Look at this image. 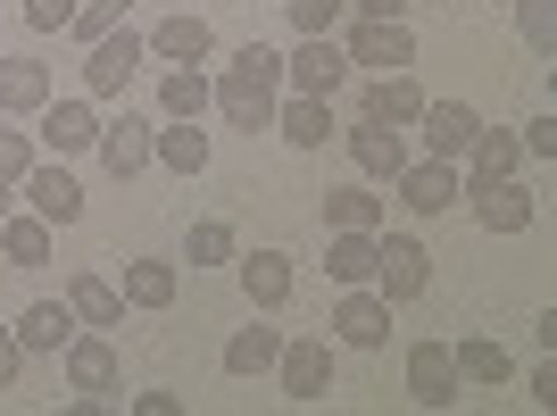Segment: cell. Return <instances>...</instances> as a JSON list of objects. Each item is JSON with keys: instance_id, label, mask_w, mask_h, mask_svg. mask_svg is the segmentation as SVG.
Returning a JSON list of instances; mask_svg holds the SVG:
<instances>
[{"instance_id": "obj_1", "label": "cell", "mask_w": 557, "mask_h": 416, "mask_svg": "<svg viewBox=\"0 0 557 416\" xmlns=\"http://www.w3.org/2000/svg\"><path fill=\"white\" fill-rule=\"evenodd\" d=\"M349 68H367V75H392V68H417V34H408V17H358L349 25V42H342Z\"/></svg>"}, {"instance_id": "obj_2", "label": "cell", "mask_w": 557, "mask_h": 416, "mask_svg": "<svg viewBox=\"0 0 557 416\" xmlns=\"http://www.w3.org/2000/svg\"><path fill=\"white\" fill-rule=\"evenodd\" d=\"M424 283H433V250H424L417 233H383V242H374V292H383V301H417Z\"/></svg>"}, {"instance_id": "obj_3", "label": "cell", "mask_w": 557, "mask_h": 416, "mask_svg": "<svg viewBox=\"0 0 557 416\" xmlns=\"http://www.w3.org/2000/svg\"><path fill=\"white\" fill-rule=\"evenodd\" d=\"M275 367H283V400H300V408H317V400L333 392V342H325V333L283 342V350H275Z\"/></svg>"}, {"instance_id": "obj_4", "label": "cell", "mask_w": 557, "mask_h": 416, "mask_svg": "<svg viewBox=\"0 0 557 416\" xmlns=\"http://www.w3.org/2000/svg\"><path fill=\"white\" fill-rule=\"evenodd\" d=\"M333 342H349V350H383V342H392V301H383V292H367V283H342Z\"/></svg>"}, {"instance_id": "obj_5", "label": "cell", "mask_w": 557, "mask_h": 416, "mask_svg": "<svg viewBox=\"0 0 557 416\" xmlns=\"http://www.w3.org/2000/svg\"><path fill=\"white\" fill-rule=\"evenodd\" d=\"M141 59H150V42H141L134 25H116V34H100V42H92V59H84V84H92L100 100H116L125 84H134Z\"/></svg>"}, {"instance_id": "obj_6", "label": "cell", "mask_w": 557, "mask_h": 416, "mask_svg": "<svg viewBox=\"0 0 557 416\" xmlns=\"http://www.w3.org/2000/svg\"><path fill=\"white\" fill-rule=\"evenodd\" d=\"M283 75H292V93L333 100V93L349 84V59H342V42H333V34H300V50L283 59Z\"/></svg>"}, {"instance_id": "obj_7", "label": "cell", "mask_w": 557, "mask_h": 416, "mask_svg": "<svg viewBox=\"0 0 557 416\" xmlns=\"http://www.w3.org/2000/svg\"><path fill=\"white\" fill-rule=\"evenodd\" d=\"M34 134L50 142V159H75V150L100 142V109L92 100H42V109H34Z\"/></svg>"}, {"instance_id": "obj_8", "label": "cell", "mask_w": 557, "mask_h": 416, "mask_svg": "<svg viewBox=\"0 0 557 416\" xmlns=\"http://www.w3.org/2000/svg\"><path fill=\"white\" fill-rule=\"evenodd\" d=\"M392 192L417 208V217H442V208L458 200V159H408L392 175Z\"/></svg>"}, {"instance_id": "obj_9", "label": "cell", "mask_w": 557, "mask_h": 416, "mask_svg": "<svg viewBox=\"0 0 557 416\" xmlns=\"http://www.w3.org/2000/svg\"><path fill=\"white\" fill-rule=\"evenodd\" d=\"M533 217H541V200L516 184V175H491V184H474V225H483V233H524Z\"/></svg>"}, {"instance_id": "obj_10", "label": "cell", "mask_w": 557, "mask_h": 416, "mask_svg": "<svg viewBox=\"0 0 557 416\" xmlns=\"http://www.w3.org/2000/svg\"><path fill=\"white\" fill-rule=\"evenodd\" d=\"M17 184H25V200H34V217H50V225H75V217H84V184H75L59 159H50V167L34 159Z\"/></svg>"}, {"instance_id": "obj_11", "label": "cell", "mask_w": 557, "mask_h": 416, "mask_svg": "<svg viewBox=\"0 0 557 416\" xmlns=\"http://www.w3.org/2000/svg\"><path fill=\"white\" fill-rule=\"evenodd\" d=\"M349 159H358V175L392 184L399 167H408V134H399V125H374V117H358V125H349Z\"/></svg>"}, {"instance_id": "obj_12", "label": "cell", "mask_w": 557, "mask_h": 416, "mask_svg": "<svg viewBox=\"0 0 557 416\" xmlns=\"http://www.w3.org/2000/svg\"><path fill=\"white\" fill-rule=\"evenodd\" d=\"M408 392H417L424 408H458V358H449V342L408 350Z\"/></svg>"}, {"instance_id": "obj_13", "label": "cell", "mask_w": 557, "mask_h": 416, "mask_svg": "<svg viewBox=\"0 0 557 416\" xmlns=\"http://www.w3.org/2000/svg\"><path fill=\"white\" fill-rule=\"evenodd\" d=\"M67 383L75 392H92V400H109L116 392V350H109V333H67Z\"/></svg>"}, {"instance_id": "obj_14", "label": "cell", "mask_w": 557, "mask_h": 416, "mask_svg": "<svg viewBox=\"0 0 557 416\" xmlns=\"http://www.w3.org/2000/svg\"><path fill=\"white\" fill-rule=\"evenodd\" d=\"M209 100L242 125V134H267V125H275V84H258V75H233L225 68V84H216Z\"/></svg>"}, {"instance_id": "obj_15", "label": "cell", "mask_w": 557, "mask_h": 416, "mask_svg": "<svg viewBox=\"0 0 557 416\" xmlns=\"http://www.w3.org/2000/svg\"><path fill=\"white\" fill-rule=\"evenodd\" d=\"M233 267H242L250 308H283V301H292V258H283V250H233Z\"/></svg>"}, {"instance_id": "obj_16", "label": "cell", "mask_w": 557, "mask_h": 416, "mask_svg": "<svg viewBox=\"0 0 557 416\" xmlns=\"http://www.w3.org/2000/svg\"><path fill=\"white\" fill-rule=\"evenodd\" d=\"M367 117H374V125H417V117H424V84L408 68L374 75V84H367Z\"/></svg>"}, {"instance_id": "obj_17", "label": "cell", "mask_w": 557, "mask_h": 416, "mask_svg": "<svg viewBox=\"0 0 557 416\" xmlns=\"http://www.w3.org/2000/svg\"><path fill=\"white\" fill-rule=\"evenodd\" d=\"M424 150H433V159H458L466 142H474V125H483V117L466 109V100H424Z\"/></svg>"}, {"instance_id": "obj_18", "label": "cell", "mask_w": 557, "mask_h": 416, "mask_svg": "<svg viewBox=\"0 0 557 416\" xmlns=\"http://www.w3.org/2000/svg\"><path fill=\"white\" fill-rule=\"evenodd\" d=\"M100 167H109L116 184H125V175H141V167H150V125H141V117H116V125H100Z\"/></svg>"}, {"instance_id": "obj_19", "label": "cell", "mask_w": 557, "mask_h": 416, "mask_svg": "<svg viewBox=\"0 0 557 416\" xmlns=\"http://www.w3.org/2000/svg\"><path fill=\"white\" fill-rule=\"evenodd\" d=\"M67 308H75V325H100V333H109V325H125V292H116L109 276H92V267H84V276H67Z\"/></svg>"}, {"instance_id": "obj_20", "label": "cell", "mask_w": 557, "mask_h": 416, "mask_svg": "<svg viewBox=\"0 0 557 416\" xmlns=\"http://www.w3.org/2000/svg\"><path fill=\"white\" fill-rule=\"evenodd\" d=\"M275 134L292 142V150H325V134H333V109H325L317 93H292V100L275 109Z\"/></svg>"}, {"instance_id": "obj_21", "label": "cell", "mask_w": 557, "mask_h": 416, "mask_svg": "<svg viewBox=\"0 0 557 416\" xmlns=\"http://www.w3.org/2000/svg\"><path fill=\"white\" fill-rule=\"evenodd\" d=\"M150 159L166 167V175H200V167H209V134H200V125H159V134H150Z\"/></svg>"}, {"instance_id": "obj_22", "label": "cell", "mask_w": 557, "mask_h": 416, "mask_svg": "<svg viewBox=\"0 0 557 416\" xmlns=\"http://www.w3.org/2000/svg\"><path fill=\"white\" fill-rule=\"evenodd\" d=\"M67 333H75V308L67 301H34L17 317V350L34 358V350H67Z\"/></svg>"}, {"instance_id": "obj_23", "label": "cell", "mask_w": 557, "mask_h": 416, "mask_svg": "<svg viewBox=\"0 0 557 416\" xmlns=\"http://www.w3.org/2000/svg\"><path fill=\"white\" fill-rule=\"evenodd\" d=\"M42 100H50V68H42V59H0V109L34 117Z\"/></svg>"}, {"instance_id": "obj_24", "label": "cell", "mask_w": 557, "mask_h": 416, "mask_svg": "<svg viewBox=\"0 0 557 416\" xmlns=\"http://www.w3.org/2000/svg\"><path fill=\"white\" fill-rule=\"evenodd\" d=\"M449 358H458V383H516V358L491 342V333H466Z\"/></svg>"}, {"instance_id": "obj_25", "label": "cell", "mask_w": 557, "mask_h": 416, "mask_svg": "<svg viewBox=\"0 0 557 416\" xmlns=\"http://www.w3.org/2000/svg\"><path fill=\"white\" fill-rule=\"evenodd\" d=\"M474 184H491V175H516V159H524V134H508V125H474Z\"/></svg>"}, {"instance_id": "obj_26", "label": "cell", "mask_w": 557, "mask_h": 416, "mask_svg": "<svg viewBox=\"0 0 557 416\" xmlns=\"http://www.w3.org/2000/svg\"><path fill=\"white\" fill-rule=\"evenodd\" d=\"M150 50H159V59H184V68H200V59L216 50V34H209V17H166L159 34H150Z\"/></svg>"}, {"instance_id": "obj_27", "label": "cell", "mask_w": 557, "mask_h": 416, "mask_svg": "<svg viewBox=\"0 0 557 416\" xmlns=\"http://www.w3.org/2000/svg\"><path fill=\"white\" fill-rule=\"evenodd\" d=\"M116 292H125L134 308H175V267H166V258H134Z\"/></svg>"}, {"instance_id": "obj_28", "label": "cell", "mask_w": 557, "mask_h": 416, "mask_svg": "<svg viewBox=\"0 0 557 416\" xmlns=\"http://www.w3.org/2000/svg\"><path fill=\"white\" fill-rule=\"evenodd\" d=\"M275 350H283L275 325H242V333L225 342V375H267V367H275Z\"/></svg>"}, {"instance_id": "obj_29", "label": "cell", "mask_w": 557, "mask_h": 416, "mask_svg": "<svg viewBox=\"0 0 557 416\" xmlns=\"http://www.w3.org/2000/svg\"><path fill=\"white\" fill-rule=\"evenodd\" d=\"M0 250H9V267H42L50 258V217H0Z\"/></svg>"}, {"instance_id": "obj_30", "label": "cell", "mask_w": 557, "mask_h": 416, "mask_svg": "<svg viewBox=\"0 0 557 416\" xmlns=\"http://www.w3.org/2000/svg\"><path fill=\"white\" fill-rule=\"evenodd\" d=\"M325 225L333 233H374L383 225V192H325Z\"/></svg>"}, {"instance_id": "obj_31", "label": "cell", "mask_w": 557, "mask_h": 416, "mask_svg": "<svg viewBox=\"0 0 557 416\" xmlns=\"http://www.w3.org/2000/svg\"><path fill=\"white\" fill-rule=\"evenodd\" d=\"M325 276L333 283H374V233H333Z\"/></svg>"}, {"instance_id": "obj_32", "label": "cell", "mask_w": 557, "mask_h": 416, "mask_svg": "<svg viewBox=\"0 0 557 416\" xmlns=\"http://www.w3.org/2000/svg\"><path fill=\"white\" fill-rule=\"evenodd\" d=\"M209 93H216V84H209L200 68H175V75L159 84V109H166V117H200V109H209Z\"/></svg>"}, {"instance_id": "obj_33", "label": "cell", "mask_w": 557, "mask_h": 416, "mask_svg": "<svg viewBox=\"0 0 557 416\" xmlns=\"http://www.w3.org/2000/svg\"><path fill=\"white\" fill-rule=\"evenodd\" d=\"M191 267H233V225L225 217H209V225H191Z\"/></svg>"}, {"instance_id": "obj_34", "label": "cell", "mask_w": 557, "mask_h": 416, "mask_svg": "<svg viewBox=\"0 0 557 416\" xmlns=\"http://www.w3.org/2000/svg\"><path fill=\"white\" fill-rule=\"evenodd\" d=\"M125 9H134V0H92V9H75V17H67V34L100 42V34H116V25H125Z\"/></svg>"}, {"instance_id": "obj_35", "label": "cell", "mask_w": 557, "mask_h": 416, "mask_svg": "<svg viewBox=\"0 0 557 416\" xmlns=\"http://www.w3.org/2000/svg\"><path fill=\"white\" fill-rule=\"evenodd\" d=\"M233 75H258V84H283V50H267V42H242V50H233Z\"/></svg>"}, {"instance_id": "obj_36", "label": "cell", "mask_w": 557, "mask_h": 416, "mask_svg": "<svg viewBox=\"0 0 557 416\" xmlns=\"http://www.w3.org/2000/svg\"><path fill=\"white\" fill-rule=\"evenodd\" d=\"M342 9H349V0H292V25H300V34H333Z\"/></svg>"}, {"instance_id": "obj_37", "label": "cell", "mask_w": 557, "mask_h": 416, "mask_svg": "<svg viewBox=\"0 0 557 416\" xmlns=\"http://www.w3.org/2000/svg\"><path fill=\"white\" fill-rule=\"evenodd\" d=\"M25 167H34V142H25L17 125H0V184H17Z\"/></svg>"}, {"instance_id": "obj_38", "label": "cell", "mask_w": 557, "mask_h": 416, "mask_svg": "<svg viewBox=\"0 0 557 416\" xmlns=\"http://www.w3.org/2000/svg\"><path fill=\"white\" fill-rule=\"evenodd\" d=\"M549 25H557V9H549V0H524V9H516V34H524L533 50H549Z\"/></svg>"}, {"instance_id": "obj_39", "label": "cell", "mask_w": 557, "mask_h": 416, "mask_svg": "<svg viewBox=\"0 0 557 416\" xmlns=\"http://www.w3.org/2000/svg\"><path fill=\"white\" fill-rule=\"evenodd\" d=\"M67 17H75V0H25V25H34V34H67Z\"/></svg>"}, {"instance_id": "obj_40", "label": "cell", "mask_w": 557, "mask_h": 416, "mask_svg": "<svg viewBox=\"0 0 557 416\" xmlns=\"http://www.w3.org/2000/svg\"><path fill=\"white\" fill-rule=\"evenodd\" d=\"M25 375V350H17V333H9V325H0V392H9V383H17Z\"/></svg>"}, {"instance_id": "obj_41", "label": "cell", "mask_w": 557, "mask_h": 416, "mask_svg": "<svg viewBox=\"0 0 557 416\" xmlns=\"http://www.w3.org/2000/svg\"><path fill=\"white\" fill-rule=\"evenodd\" d=\"M524 142H533L541 159H549V150H557V117H533V125H524Z\"/></svg>"}, {"instance_id": "obj_42", "label": "cell", "mask_w": 557, "mask_h": 416, "mask_svg": "<svg viewBox=\"0 0 557 416\" xmlns=\"http://www.w3.org/2000/svg\"><path fill=\"white\" fill-rule=\"evenodd\" d=\"M358 17H408V0H358Z\"/></svg>"}, {"instance_id": "obj_43", "label": "cell", "mask_w": 557, "mask_h": 416, "mask_svg": "<svg viewBox=\"0 0 557 416\" xmlns=\"http://www.w3.org/2000/svg\"><path fill=\"white\" fill-rule=\"evenodd\" d=\"M9 200H17V184H0V217H9Z\"/></svg>"}]
</instances>
